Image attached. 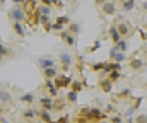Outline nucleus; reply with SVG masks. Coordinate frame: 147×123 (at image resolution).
<instances>
[{
	"instance_id": "f257e3e1",
	"label": "nucleus",
	"mask_w": 147,
	"mask_h": 123,
	"mask_svg": "<svg viewBox=\"0 0 147 123\" xmlns=\"http://www.w3.org/2000/svg\"><path fill=\"white\" fill-rule=\"evenodd\" d=\"M21 3L22 2H14V7H10V10H9V19L12 22H26L28 21V15Z\"/></svg>"
},
{
	"instance_id": "f03ea898",
	"label": "nucleus",
	"mask_w": 147,
	"mask_h": 123,
	"mask_svg": "<svg viewBox=\"0 0 147 123\" xmlns=\"http://www.w3.org/2000/svg\"><path fill=\"white\" fill-rule=\"evenodd\" d=\"M110 116L105 113V111H101L99 108H89V111H87V115H86V120L89 123H101V122H106Z\"/></svg>"
},
{
	"instance_id": "7ed1b4c3",
	"label": "nucleus",
	"mask_w": 147,
	"mask_h": 123,
	"mask_svg": "<svg viewBox=\"0 0 147 123\" xmlns=\"http://www.w3.org/2000/svg\"><path fill=\"white\" fill-rule=\"evenodd\" d=\"M115 26H116V31H118V34H120V38H121V40H123V38L132 36V34H134V31H135L128 21H116V22H115Z\"/></svg>"
},
{
	"instance_id": "20e7f679",
	"label": "nucleus",
	"mask_w": 147,
	"mask_h": 123,
	"mask_svg": "<svg viewBox=\"0 0 147 123\" xmlns=\"http://www.w3.org/2000/svg\"><path fill=\"white\" fill-rule=\"evenodd\" d=\"M72 82H74V79L70 77V75H62V74H58L55 79H53V84H55V87L57 89H69L70 85H72Z\"/></svg>"
},
{
	"instance_id": "39448f33",
	"label": "nucleus",
	"mask_w": 147,
	"mask_h": 123,
	"mask_svg": "<svg viewBox=\"0 0 147 123\" xmlns=\"http://www.w3.org/2000/svg\"><path fill=\"white\" fill-rule=\"evenodd\" d=\"M45 87H46L48 97H51V99H57V96H58V89L55 87L53 81H50V79H45Z\"/></svg>"
},
{
	"instance_id": "423d86ee",
	"label": "nucleus",
	"mask_w": 147,
	"mask_h": 123,
	"mask_svg": "<svg viewBox=\"0 0 147 123\" xmlns=\"http://www.w3.org/2000/svg\"><path fill=\"white\" fill-rule=\"evenodd\" d=\"M60 63H62V70H63V72H69V69H70V65H72V56H70L69 53L62 51V53H60Z\"/></svg>"
},
{
	"instance_id": "0eeeda50",
	"label": "nucleus",
	"mask_w": 147,
	"mask_h": 123,
	"mask_svg": "<svg viewBox=\"0 0 147 123\" xmlns=\"http://www.w3.org/2000/svg\"><path fill=\"white\" fill-rule=\"evenodd\" d=\"M38 67L41 69V70H46V69H53L55 67V62H53V58H48V56H45V58H38Z\"/></svg>"
},
{
	"instance_id": "6e6552de",
	"label": "nucleus",
	"mask_w": 147,
	"mask_h": 123,
	"mask_svg": "<svg viewBox=\"0 0 147 123\" xmlns=\"http://www.w3.org/2000/svg\"><path fill=\"white\" fill-rule=\"evenodd\" d=\"M21 116H22V120H24V122L31 123V122H34V120L38 118V113H36V110H34V108H29V110H24Z\"/></svg>"
},
{
	"instance_id": "1a4fd4ad",
	"label": "nucleus",
	"mask_w": 147,
	"mask_h": 123,
	"mask_svg": "<svg viewBox=\"0 0 147 123\" xmlns=\"http://www.w3.org/2000/svg\"><path fill=\"white\" fill-rule=\"evenodd\" d=\"M38 103H39V106H41V110H45V111H53V99L51 97H39L38 99Z\"/></svg>"
},
{
	"instance_id": "9d476101",
	"label": "nucleus",
	"mask_w": 147,
	"mask_h": 123,
	"mask_svg": "<svg viewBox=\"0 0 147 123\" xmlns=\"http://www.w3.org/2000/svg\"><path fill=\"white\" fill-rule=\"evenodd\" d=\"M99 87H101V91L103 92H111V89H113V82L108 79V77H101L99 79Z\"/></svg>"
},
{
	"instance_id": "9b49d317",
	"label": "nucleus",
	"mask_w": 147,
	"mask_h": 123,
	"mask_svg": "<svg viewBox=\"0 0 147 123\" xmlns=\"http://www.w3.org/2000/svg\"><path fill=\"white\" fill-rule=\"evenodd\" d=\"M103 12L106 15H115L116 14V3L115 2H103Z\"/></svg>"
},
{
	"instance_id": "f8f14e48",
	"label": "nucleus",
	"mask_w": 147,
	"mask_h": 123,
	"mask_svg": "<svg viewBox=\"0 0 147 123\" xmlns=\"http://www.w3.org/2000/svg\"><path fill=\"white\" fill-rule=\"evenodd\" d=\"M36 113H38V118L41 120L43 123H51L53 122V118H51V113L50 111H45V110H36Z\"/></svg>"
},
{
	"instance_id": "ddd939ff",
	"label": "nucleus",
	"mask_w": 147,
	"mask_h": 123,
	"mask_svg": "<svg viewBox=\"0 0 147 123\" xmlns=\"http://www.w3.org/2000/svg\"><path fill=\"white\" fill-rule=\"evenodd\" d=\"M12 103V94L5 89H0V104H10Z\"/></svg>"
},
{
	"instance_id": "4468645a",
	"label": "nucleus",
	"mask_w": 147,
	"mask_h": 123,
	"mask_svg": "<svg viewBox=\"0 0 147 123\" xmlns=\"http://www.w3.org/2000/svg\"><path fill=\"white\" fill-rule=\"evenodd\" d=\"M65 106H67V99L65 97L63 99H60V97L53 99V111H62Z\"/></svg>"
},
{
	"instance_id": "2eb2a0df",
	"label": "nucleus",
	"mask_w": 147,
	"mask_h": 123,
	"mask_svg": "<svg viewBox=\"0 0 147 123\" xmlns=\"http://www.w3.org/2000/svg\"><path fill=\"white\" fill-rule=\"evenodd\" d=\"M12 29L16 31V34H17L19 38H24V36H26V31H24L22 22H12Z\"/></svg>"
},
{
	"instance_id": "dca6fc26",
	"label": "nucleus",
	"mask_w": 147,
	"mask_h": 123,
	"mask_svg": "<svg viewBox=\"0 0 147 123\" xmlns=\"http://www.w3.org/2000/svg\"><path fill=\"white\" fill-rule=\"evenodd\" d=\"M58 36H60L62 40L65 41V43H67L69 46H74V44H75V36H72V34H69L67 31H62V33H60Z\"/></svg>"
},
{
	"instance_id": "f3484780",
	"label": "nucleus",
	"mask_w": 147,
	"mask_h": 123,
	"mask_svg": "<svg viewBox=\"0 0 147 123\" xmlns=\"http://www.w3.org/2000/svg\"><path fill=\"white\" fill-rule=\"evenodd\" d=\"M39 24L45 28V31H46V33H50V31H51V24H53V22L50 21V17H46V15H41V19H39Z\"/></svg>"
},
{
	"instance_id": "a211bd4d",
	"label": "nucleus",
	"mask_w": 147,
	"mask_h": 123,
	"mask_svg": "<svg viewBox=\"0 0 147 123\" xmlns=\"http://www.w3.org/2000/svg\"><path fill=\"white\" fill-rule=\"evenodd\" d=\"M43 75H45V79L53 81V79L58 75V70H57V67H53V69H46V70H43Z\"/></svg>"
},
{
	"instance_id": "6ab92c4d",
	"label": "nucleus",
	"mask_w": 147,
	"mask_h": 123,
	"mask_svg": "<svg viewBox=\"0 0 147 123\" xmlns=\"http://www.w3.org/2000/svg\"><path fill=\"white\" fill-rule=\"evenodd\" d=\"M65 31L69 33V34H72V36H75V34H79V31H80V26L77 24V22H70L67 28H65Z\"/></svg>"
},
{
	"instance_id": "aec40b11",
	"label": "nucleus",
	"mask_w": 147,
	"mask_h": 123,
	"mask_svg": "<svg viewBox=\"0 0 147 123\" xmlns=\"http://www.w3.org/2000/svg\"><path fill=\"white\" fill-rule=\"evenodd\" d=\"M144 65H146V62H142V60H139V58H132V60H130V69H132V70H140Z\"/></svg>"
},
{
	"instance_id": "412c9836",
	"label": "nucleus",
	"mask_w": 147,
	"mask_h": 123,
	"mask_svg": "<svg viewBox=\"0 0 147 123\" xmlns=\"http://www.w3.org/2000/svg\"><path fill=\"white\" fill-rule=\"evenodd\" d=\"M38 10H39V14H41V15H46V17H50V14H51V7L45 5L43 2H41V3H38Z\"/></svg>"
},
{
	"instance_id": "4be33fe9",
	"label": "nucleus",
	"mask_w": 147,
	"mask_h": 123,
	"mask_svg": "<svg viewBox=\"0 0 147 123\" xmlns=\"http://www.w3.org/2000/svg\"><path fill=\"white\" fill-rule=\"evenodd\" d=\"M110 38L115 41V44H118L120 40H121V38H120V34H118V31H116V26H115V24L110 28Z\"/></svg>"
},
{
	"instance_id": "5701e85b",
	"label": "nucleus",
	"mask_w": 147,
	"mask_h": 123,
	"mask_svg": "<svg viewBox=\"0 0 147 123\" xmlns=\"http://www.w3.org/2000/svg\"><path fill=\"white\" fill-rule=\"evenodd\" d=\"M58 26H62V28H67L69 24H70V17L69 15H60V17H57V21H55Z\"/></svg>"
},
{
	"instance_id": "b1692460",
	"label": "nucleus",
	"mask_w": 147,
	"mask_h": 123,
	"mask_svg": "<svg viewBox=\"0 0 147 123\" xmlns=\"http://www.w3.org/2000/svg\"><path fill=\"white\" fill-rule=\"evenodd\" d=\"M21 103H24V104H33V103H34V94H31V92L22 94V96H21Z\"/></svg>"
},
{
	"instance_id": "393cba45",
	"label": "nucleus",
	"mask_w": 147,
	"mask_h": 123,
	"mask_svg": "<svg viewBox=\"0 0 147 123\" xmlns=\"http://www.w3.org/2000/svg\"><path fill=\"white\" fill-rule=\"evenodd\" d=\"M9 55H12L10 48H7V46L0 41V60H2V58H5V56H9Z\"/></svg>"
},
{
	"instance_id": "a878e982",
	"label": "nucleus",
	"mask_w": 147,
	"mask_h": 123,
	"mask_svg": "<svg viewBox=\"0 0 147 123\" xmlns=\"http://www.w3.org/2000/svg\"><path fill=\"white\" fill-rule=\"evenodd\" d=\"M82 87H84V84L80 81H77V79H74V82H72V85H70V91H74V92H80L82 91Z\"/></svg>"
},
{
	"instance_id": "bb28decb",
	"label": "nucleus",
	"mask_w": 147,
	"mask_h": 123,
	"mask_svg": "<svg viewBox=\"0 0 147 123\" xmlns=\"http://www.w3.org/2000/svg\"><path fill=\"white\" fill-rule=\"evenodd\" d=\"M105 65H106V62H96V63L91 65V70L92 72H103L105 70Z\"/></svg>"
},
{
	"instance_id": "cd10ccee",
	"label": "nucleus",
	"mask_w": 147,
	"mask_h": 123,
	"mask_svg": "<svg viewBox=\"0 0 147 123\" xmlns=\"http://www.w3.org/2000/svg\"><path fill=\"white\" fill-rule=\"evenodd\" d=\"M65 99H67L69 103H77V101H79V94L74 92V91H69V92L65 94Z\"/></svg>"
},
{
	"instance_id": "c85d7f7f",
	"label": "nucleus",
	"mask_w": 147,
	"mask_h": 123,
	"mask_svg": "<svg viewBox=\"0 0 147 123\" xmlns=\"http://www.w3.org/2000/svg\"><path fill=\"white\" fill-rule=\"evenodd\" d=\"M120 5H121L123 10H132L135 7V2L134 0H125V2H120Z\"/></svg>"
},
{
	"instance_id": "c756f323",
	"label": "nucleus",
	"mask_w": 147,
	"mask_h": 123,
	"mask_svg": "<svg viewBox=\"0 0 147 123\" xmlns=\"http://www.w3.org/2000/svg\"><path fill=\"white\" fill-rule=\"evenodd\" d=\"M116 48H118V51H121V53H123V51H127V50H128V43H127L125 40H120V43L116 44Z\"/></svg>"
},
{
	"instance_id": "7c9ffc66",
	"label": "nucleus",
	"mask_w": 147,
	"mask_h": 123,
	"mask_svg": "<svg viewBox=\"0 0 147 123\" xmlns=\"http://www.w3.org/2000/svg\"><path fill=\"white\" fill-rule=\"evenodd\" d=\"M108 79H110L111 82H116V81H120V79H121V74H120L118 70H115V72H111L110 75H108Z\"/></svg>"
},
{
	"instance_id": "2f4dec72",
	"label": "nucleus",
	"mask_w": 147,
	"mask_h": 123,
	"mask_svg": "<svg viewBox=\"0 0 147 123\" xmlns=\"http://www.w3.org/2000/svg\"><path fill=\"white\" fill-rule=\"evenodd\" d=\"M140 103H142V97H137V99H135V104H132V106H130V110H128V115H132V113H134V111H135V110L140 106Z\"/></svg>"
},
{
	"instance_id": "473e14b6",
	"label": "nucleus",
	"mask_w": 147,
	"mask_h": 123,
	"mask_svg": "<svg viewBox=\"0 0 147 123\" xmlns=\"http://www.w3.org/2000/svg\"><path fill=\"white\" fill-rule=\"evenodd\" d=\"M99 46H101V41H94V44H92L91 48H87V51H89V53H94V51L99 50Z\"/></svg>"
},
{
	"instance_id": "72a5a7b5",
	"label": "nucleus",
	"mask_w": 147,
	"mask_h": 123,
	"mask_svg": "<svg viewBox=\"0 0 147 123\" xmlns=\"http://www.w3.org/2000/svg\"><path fill=\"white\" fill-rule=\"evenodd\" d=\"M69 122H70V116H69V115H65V116H60L58 120H53L51 123H69Z\"/></svg>"
},
{
	"instance_id": "f704fd0d",
	"label": "nucleus",
	"mask_w": 147,
	"mask_h": 123,
	"mask_svg": "<svg viewBox=\"0 0 147 123\" xmlns=\"http://www.w3.org/2000/svg\"><path fill=\"white\" fill-rule=\"evenodd\" d=\"M134 120H135V123H147V115H139Z\"/></svg>"
},
{
	"instance_id": "c9c22d12",
	"label": "nucleus",
	"mask_w": 147,
	"mask_h": 123,
	"mask_svg": "<svg viewBox=\"0 0 147 123\" xmlns=\"http://www.w3.org/2000/svg\"><path fill=\"white\" fill-rule=\"evenodd\" d=\"M113 60H115L116 63H121V62L125 60V55H123V53H116V55L113 56Z\"/></svg>"
},
{
	"instance_id": "e433bc0d",
	"label": "nucleus",
	"mask_w": 147,
	"mask_h": 123,
	"mask_svg": "<svg viewBox=\"0 0 147 123\" xmlns=\"http://www.w3.org/2000/svg\"><path fill=\"white\" fill-rule=\"evenodd\" d=\"M110 123H123V118L115 115V116H110Z\"/></svg>"
},
{
	"instance_id": "4c0bfd02",
	"label": "nucleus",
	"mask_w": 147,
	"mask_h": 123,
	"mask_svg": "<svg viewBox=\"0 0 147 123\" xmlns=\"http://www.w3.org/2000/svg\"><path fill=\"white\" fill-rule=\"evenodd\" d=\"M51 31H60V33H62V31H65V29H63L62 26H58L57 22H53V24H51Z\"/></svg>"
},
{
	"instance_id": "58836bf2",
	"label": "nucleus",
	"mask_w": 147,
	"mask_h": 123,
	"mask_svg": "<svg viewBox=\"0 0 147 123\" xmlns=\"http://www.w3.org/2000/svg\"><path fill=\"white\" fill-rule=\"evenodd\" d=\"M116 96H118V97H127V96H130V89H125V91H121V92H118Z\"/></svg>"
},
{
	"instance_id": "ea45409f",
	"label": "nucleus",
	"mask_w": 147,
	"mask_h": 123,
	"mask_svg": "<svg viewBox=\"0 0 147 123\" xmlns=\"http://www.w3.org/2000/svg\"><path fill=\"white\" fill-rule=\"evenodd\" d=\"M116 53H118V48H116V44H115V46H113V48H111V50H110V56H111V58H113V56H115Z\"/></svg>"
},
{
	"instance_id": "a19ab883",
	"label": "nucleus",
	"mask_w": 147,
	"mask_h": 123,
	"mask_svg": "<svg viewBox=\"0 0 147 123\" xmlns=\"http://www.w3.org/2000/svg\"><path fill=\"white\" fill-rule=\"evenodd\" d=\"M113 111H115V106H113V104H108V106H106V111H105V113L108 115V113H113Z\"/></svg>"
},
{
	"instance_id": "79ce46f5",
	"label": "nucleus",
	"mask_w": 147,
	"mask_h": 123,
	"mask_svg": "<svg viewBox=\"0 0 147 123\" xmlns=\"http://www.w3.org/2000/svg\"><path fill=\"white\" fill-rule=\"evenodd\" d=\"M75 123H89L86 118H82V116H77V120H75Z\"/></svg>"
},
{
	"instance_id": "37998d69",
	"label": "nucleus",
	"mask_w": 147,
	"mask_h": 123,
	"mask_svg": "<svg viewBox=\"0 0 147 123\" xmlns=\"http://www.w3.org/2000/svg\"><path fill=\"white\" fill-rule=\"evenodd\" d=\"M140 38H142V40H144V41L147 40V33H146V31H144V29H140Z\"/></svg>"
},
{
	"instance_id": "c03bdc74",
	"label": "nucleus",
	"mask_w": 147,
	"mask_h": 123,
	"mask_svg": "<svg viewBox=\"0 0 147 123\" xmlns=\"http://www.w3.org/2000/svg\"><path fill=\"white\" fill-rule=\"evenodd\" d=\"M55 5H57V9H63V2H55Z\"/></svg>"
},
{
	"instance_id": "a18cd8bd",
	"label": "nucleus",
	"mask_w": 147,
	"mask_h": 123,
	"mask_svg": "<svg viewBox=\"0 0 147 123\" xmlns=\"http://www.w3.org/2000/svg\"><path fill=\"white\" fill-rule=\"evenodd\" d=\"M2 123H10V122H9V120H5V118H3V122H2Z\"/></svg>"
},
{
	"instance_id": "49530a36",
	"label": "nucleus",
	"mask_w": 147,
	"mask_h": 123,
	"mask_svg": "<svg viewBox=\"0 0 147 123\" xmlns=\"http://www.w3.org/2000/svg\"><path fill=\"white\" fill-rule=\"evenodd\" d=\"M2 122H3V116H0V123H2Z\"/></svg>"
},
{
	"instance_id": "de8ad7c7",
	"label": "nucleus",
	"mask_w": 147,
	"mask_h": 123,
	"mask_svg": "<svg viewBox=\"0 0 147 123\" xmlns=\"http://www.w3.org/2000/svg\"><path fill=\"white\" fill-rule=\"evenodd\" d=\"M101 123H110V122H101Z\"/></svg>"
},
{
	"instance_id": "09e8293b",
	"label": "nucleus",
	"mask_w": 147,
	"mask_h": 123,
	"mask_svg": "<svg viewBox=\"0 0 147 123\" xmlns=\"http://www.w3.org/2000/svg\"><path fill=\"white\" fill-rule=\"evenodd\" d=\"M144 28H146V29H147V24H146V26H144Z\"/></svg>"
}]
</instances>
